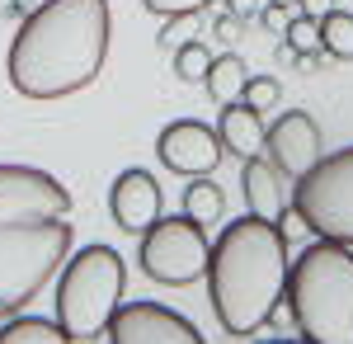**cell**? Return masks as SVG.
I'll return each instance as SVG.
<instances>
[{"label": "cell", "mask_w": 353, "mask_h": 344, "mask_svg": "<svg viewBox=\"0 0 353 344\" xmlns=\"http://www.w3.org/2000/svg\"><path fill=\"white\" fill-rule=\"evenodd\" d=\"M156 156H161L165 170H174V175H212L221 160V137L208 128V123H198V118H179V123H170L161 128L156 137Z\"/></svg>", "instance_id": "30bf717a"}, {"label": "cell", "mask_w": 353, "mask_h": 344, "mask_svg": "<svg viewBox=\"0 0 353 344\" xmlns=\"http://www.w3.org/2000/svg\"><path fill=\"white\" fill-rule=\"evenodd\" d=\"M283 297L306 344H353V245L316 236L292 260Z\"/></svg>", "instance_id": "277c9868"}, {"label": "cell", "mask_w": 353, "mask_h": 344, "mask_svg": "<svg viewBox=\"0 0 353 344\" xmlns=\"http://www.w3.org/2000/svg\"><path fill=\"white\" fill-rule=\"evenodd\" d=\"M301 15H311V19H325L330 10H334V0H297Z\"/></svg>", "instance_id": "484cf974"}, {"label": "cell", "mask_w": 353, "mask_h": 344, "mask_svg": "<svg viewBox=\"0 0 353 344\" xmlns=\"http://www.w3.org/2000/svg\"><path fill=\"white\" fill-rule=\"evenodd\" d=\"M24 10H33V0H10V15H24Z\"/></svg>", "instance_id": "f1b7e54d"}, {"label": "cell", "mask_w": 353, "mask_h": 344, "mask_svg": "<svg viewBox=\"0 0 353 344\" xmlns=\"http://www.w3.org/2000/svg\"><path fill=\"white\" fill-rule=\"evenodd\" d=\"M264 151H269L273 170H278V175H288V180H301L316 160L325 156L316 118H311V113H301V108H288L273 128H264Z\"/></svg>", "instance_id": "9c48e42d"}, {"label": "cell", "mask_w": 353, "mask_h": 344, "mask_svg": "<svg viewBox=\"0 0 353 344\" xmlns=\"http://www.w3.org/2000/svg\"><path fill=\"white\" fill-rule=\"evenodd\" d=\"M245 80H250V71H245L241 57H212V66H208V76H203V85H208V95L217 99V104H231V99H241Z\"/></svg>", "instance_id": "9a60e30c"}, {"label": "cell", "mask_w": 353, "mask_h": 344, "mask_svg": "<svg viewBox=\"0 0 353 344\" xmlns=\"http://www.w3.org/2000/svg\"><path fill=\"white\" fill-rule=\"evenodd\" d=\"M278 95H283V90H278V80H273V76H250V80H245V90H241V99L250 108H259V113L278 104Z\"/></svg>", "instance_id": "ffe728a7"}, {"label": "cell", "mask_w": 353, "mask_h": 344, "mask_svg": "<svg viewBox=\"0 0 353 344\" xmlns=\"http://www.w3.org/2000/svg\"><path fill=\"white\" fill-rule=\"evenodd\" d=\"M292 208L301 212L311 236L353 245V146L321 156L297 184H292Z\"/></svg>", "instance_id": "8992f818"}, {"label": "cell", "mask_w": 353, "mask_h": 344, "mask_svg": "<svg viewBox=\"0 0 353 344\" xmlns=\"http://www.w3.org/2000/svg\"><path fill=\"white\" fill-rule=\"evenodd\" d=\"M217 38H221V43H236V38H241V19H236L231 10L217 19Z\"/></svg>", "instance_id": "d4e9b609"}, {"label": "cell", "mask_w": 353, "mask_h": 344, "mask_svg": "<svg viewBox=\"0 0 353 344\" xmlns=\"http://www.w3.org/2000/svg\"><path fill=\"white\" fill-rule=\"evenodd\" d=\"M109 212H113V222H118L123 231L141 236V231L161 217V184H156V175H146V170H123V175L113 180Z\"/></svg>", "instance_id": "8fae6325"}, {"label": "cell", "mask_w": 353, "mask_h": 344, "mask_svg": "<svg viewBox=\"0 0 353 344\" xmlns=\"http://www.w3.org/2000/svg\"><path fill=\"white\" fill-rule=\"evenodd\" d=\"M66 330L57 321H38V316H14L0 325V344H61Z\"/></svg>", "instance_id": "2e32d148"}, {"label": "cell", "mask_w": 353, "mask_h": 344, "mask_svg": "<svg viewBox=\"0 0 353 344\" xmlns=\"http://www.w3.org/2000/svg\"><path fill=\"white\" fill-rule=\"evenodd\" d=\"M217 137H221V151L231 156H259L264 151V113L250 108L245 99H231L221 104V118H217Z\"/></svg>", "instance_id": "4fadbf2b"}, {"label": "cell", "mask_w": 353, "mask_h": 344, "mask_svg": "<svg viewBox=\"0 0 353 344\" xmlns=\"http://www.w3.org/2000/svg\"><path fill=\"white\" fill-rule=\"evenodd\" d=\"M151 15H161V19H170V15H198V10H208L212 0H141Z\"/></svg>", "instance_id": "44dd1931"}, {"label": "cell", "mask_w": 353, "mask_h": 344, "mask_svg": "<svg viewBox=\"0 0 353 344\" xmlns=\"http://www.w3.org/2000/svg\"><path fill=\"white\" fill-rule=\"evenodd\" d=\"M273 5H297V0H273Z\"/></svg>", "instance_id": "f546056e"}, {"label": "cell", "mask_w": 353, "mask_h": 344, "mask_svg": "<svg viewBox=\"0 0 353 344\" xmlns=\"http://www.w3.org/2000/svg\"><path fill=\"white\" fill-rule=\"evenodd\" d=\"M321 48H325V57L353 61V15L349 10H330L321 19Z\"/></svg>", "instance_id": "e0dca14e"}, {"label": "cell", "mask_w": 353, "mask_h": 344, "mask_svg": "<svg viewBox=\"0 0 353 344\" xmlns=\"http://www.w3.org/2000/svg\"><path fill=\"white\" fill-rule=\"evenodd\" d=\"M208 66H212V52H208L203 43H179V52H174V71H179V80L198 85V80L208 76Z\"/></svg>", "instance_id": "ac0fdd59"}, {"label": "cell", "mask_w": 353, "mask_h": 344, "mask_svg": "<svg viewBox=\"0 0 353 344\" xmlns=\"http://www.w3.org/2000/svg\"><path fill=\"white\" fill-rule=\"evenodd\" d=\"M208 255H212V240L208 227H198L189 212L184 217H156L146 231H141V274L156 278L165 288H189L208 274Z\"/></svg>", "instance_id": "52a82bcc"}, {"label": "cell", "mask_w": 353, "mask_h": 344, "mask_svg": "<svg viewBox=\"0 0 353 344\" xmlns=\"http://www.w3.org/2000/svg\"><path fill=\"white\" fill-rule=\"evenodd\" d=\"M259 19H264L269 33H283V28H288V5H273V0H269V10H264Z\"/></svg>", "instance_id": "cb8c5ba5"}, {"label": "cell", "mask_w": 353, "mask_h": 344, "mask_svg": "<svg viewBox=\"0 0 353 344\" xmlns=\"http://www.w3.org/2000/svg\"><path fill=\"white\" fill-rule=\"evenodd\" d=\"M203 278L217 325L236 340H250L264 330L269 307L288 288V236L278 231V222L245 212L241 222H226Z\"/></svg>", "instance_id": "3957f363"}, {"label": "cell", "mask_w": 353, "mask_h": 344, "mask_svg": "<svg viewBox=\"0 0 353 344\" xmlns=\"http://www.w3.org/2000/svg\"><path fill=\"white\" fill-rule=\"evenodd\" d=\"M123 278L128 269L113 245H85L76 260H66L57 283V325L66 330V340H109V316L123 297Z\"/></svg>", "instance_id": "5b68a950"}, {"label": "cell", "mask_w": 353, "mask_h": 344, "mask_svg": "<svg viewBox=\"0 0 353 344\" xmlns=\"http://www.w3.org/2000/svg\"><path fill=\"white\" fill-rule=\"evenodd\" d=\"M109 340L113 344H203L198 325L161 302H118L109 316Z\"/></svg>", "instance_id": "ba28073f"}, {"label": "cell", "mask_w": 353, "mask_h": 344, "mask_svg": "<svg viewBox=\"0 0 353 344\" xmlns=\"http://www.w3.org/2000/svg\"><path fill=\"white\" fill-rule=\"evenodd\" d=\"M184 212L198 227H212V222L226 217V193L212 184V175H193V184L184 189Z\"/></svg>", "instance_id": "5bb4252c"}, {"label": "cell", "mask_w": 353, "mask_h": 344, "mask_svg": "<svg viewBox=\"0 0 353 344\" xmlns=\"http://www.w3.org/2000/svg\"><path fill=\"white\" fill-rule=\"evenodd\" d=\"M71 255V193L33 165H0V316H14Z\"/></svg>", "instance_id": "6da1fadb"}, {"label": "cell", "mask_w": 353, "mask_h": 344, "mask_svg": "<svg viewBox=\"0 0 353 344\" xmlns=\"http://www.w3.org/2000/svg\"><path fill=\"white\" fill-rule=\"evenodd\" d=\"M104 57L109 0H43L14 33L5 71L24 99H61L99 76Z\"/></svg>", "instance_id": "7a4b0ae2"}, {"label": "cell", "mask_w": 353, "mask_h": 344, "mask_svg": "<svg viewBox=\"0 0 353 344\" xmlns=\"http://www.w3.org/2000/svg\"><path fill=\"white\" fill-rule=\"evenodd\" d=\"M283 33H288V48H297V57L321 48V19H311V15L288 19V28H283Z\"/></svg>", "instance_id": "d6986e66"}, {"label": "cell", "mask_w": 353, "mask_h": 344, "mask_svg": "<svg viewBox=\"0 0 353 344\" xmlns=\"http://www.w3.org/2000/svg\"><path fill=\"white\" fill-rule=\"evenodd\" d=\"M231 15L236 19H254L259 15V0H231Z\"/></svg>", "instance_id": "4316f807"}, {"label": "cell", "mask_w": 353, "mask_h": 344, "mask_svg": "<svg viewBox=\"0 0 353 344\" xmlns=\"http://www.w3.org/2000/svg\"><path fill=\"white\" fill-rule=\"evenodd\" d=\"M241 193H245V208L264 222H278V212L288 208V193H283V175L273 170V160L264 156H245L241 165Z\"/></svg>", "instance_id": "7c38bea8"}, {"label": "cell", "mask_w": 353, "mask_h": 344, "mask_svg": "<svg viewBox=\"0 0 353 344\" xmlns=\"http://www.w3.org/2000/svg\"><path fill=\"white\" fill-rule=\"evenodd\" d=\"M278 61H283V66H297V48L283 43V48H278Z\"/></svg>", "instance_id": "83f0119b"}, {"label": "cell", "mask_w": 353, "mask_h": 344, "mask_svg": "<svg viewBox=\"0 0 353 344\" xmlns=\"http://www.w3.org/2000/svg\"><path fill=\"white\" fill-rule=\"evenodd\" d=\"M189 19H193V15H170V24L161 28V48H174V38L189 33Z\"/></svg>", "instance_id": "603a6c76"}, {"label": "cell", "mask_w": 353, "mask_h": 344, "mask_svg": "<svg viewBox=\"0 0 353 344\" xmlns=\"http://www.w3.org/2000/svg\"><path fill=\"white\" fill-rule=\"evenodd\" d=\"M278 231H283L288 240H297V236H311V231H306V222H301V212H297V208H283V212H278Z\"/></svg>", "instance_id": "7402d4cb"}]
</instances>
